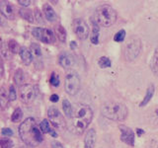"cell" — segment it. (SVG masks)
I'll list each match as a JSON object with an SVG mask.
<instances>
[{
    "instance_id": "6da1fadb",
    "label": "cell",
    "mask_w": 158,
    "mask_h": 148,
    "mask_svg": "<svg viewBox=\"0 0 158 148\" xmlns=\"http://www.w3.org/2000/svg\"><path fill=\"white\" fill-rule=\"evenodd\" d=\"M93 116V111L90 106L86 104H77L72 110L70 122L68 126L69 130L73 134L81 135L91 123Z\"/></svg>"
},
{
    "instance_id": "7a4b0ae2",
    "label": "cell",
    "mask_w": 158,
    "mask_h": 148,
    "mask_svg": "<svg viewBox=\"0 0 158 148\" xmlns=\"http://www.w3.org/2000/svg\"><path fill=\"white\" fill-rule=\"evenodd\" d=\"M19 135L25 144L30 146H37L44 140L42 131L33 117H28L21 123L19 126Z\"/></svg>"
},
{
    "instance_id": "3957f363",
    "label": "cell",
    "mask_w": 158,
    "mask_h": 148,
    "mask_svg": "<svg viewBox=\"0 0 158 148\" xmlns=\"http://www.w3.org/2000/svg\"><path fill=\"white\" fill-rule=\"evenodd\" d=\"M101 113L108 120L114 121H123L128 116V109L125 104L121 102L109 101L103 104Z\"/></svg>"
},
{
    "instance_id": "277c9868",
    "label": "cell",
    "mask_w": 158,
    "mask_h": 148,
    "mask_svg": "<svg viewBox=\"0 0 158 148\" xmlns=\"http://www.w3.org/2000/svg\"><path fill=\"white\" fill-rule=\"evenodd\" d=\"M94 21L102 27H111L117 21V12L110 5L104 4L99 6L94 15Z\"/></svg>"
},
{
    "instance_id": "5b68a950",
    "label": "cell",
    "mask_w": 158,
    "mask_h": 148,
    "mask_svg": "<svg viewBox=\"0 0 158 148\" xmlns=\"http://www.w3.org/2000/svg\"><path fill=\"white\" fill-rule=\"evenodd\" d=\"M142 51V43L138 38H131L125 47V57L127 60L132 61L136 59Z\"/></svg>"
},
{
    "instance_id": "8992f818",
    "label": "cell",
    "mask_w": 158,
    "mask_h": 148,
    "mask_svg": "<svg viewBox=\"0 0 158 148\" xmlns=\"http://www.w3.org/2000/svg\"><path fill=\"white\" fill-rule=\"evenodd\" d=\"M80 78L75 71H68L64 80V90L71 96L76 95L80 90Z\"/></svg>"
},
{
    "instance_id": "52a82bcc",
    "label": "cell",
    "mask_w": 158,
    "mask_h": 148,
    "mask_svg": "<svg viewBox=\"0 0 158 148\" xmlns=\"http://www.w3.org/2000/svg\"><path fill=\"white\" fill-rule=\"evenodd\" d=\"M48 120L54 128L59 130H64L66 128V121L64 120L62 113L56 107H51L48 111Z\"/></svg>"
},
{
    "instance_id": "ba28073f",
    "label": "cell",
    "mask_w": 158,
    "mask_h": 148,
    "mask_svg": "<svg viewBox=\"0 0 158 148\" xmlns=\"http://www.w3.org/2000/svg\"><path fill=\"white\" fill-rule=\"evenodd\" d=\"M32 35L35 39H39V41L44 43H54V42H56L54 33L49 29L35 28L32 31Z\"/></svg>"
},
{
    "instance_id": "9c48e42d",
    "label": "cell",
    "mask_w": 158,
    "mask_h": 148,
    "mask_svg": "<svg viewBox=\"0 0 158 148\" xmlns=\"http://www.w3.org/2000/svg\"><path fill=\"white\" fill-rule=\"evenodd\" d=\"M72 29L74 34L76 35V37L81 41L86 39L89 36V33H90L87 23L81 18H77L74 20L72 23Z\"/></svg>"
},
{
    "instance_id": "30bf717a",
    "label": "cell",
    "mask_w": 158,
    "mask_h": 148,
    "mask_svg": "<svg viewBox=\"0 0 158 148\" xmlns=\"http://www.w3.org/2000/svg\"><path fill=\"white\" fill-rule=\"evenodd\" d=\"M20 99L24 104H31L36 97V92L32 85L30 84H24V85L20 86Z\"/></svg>"
},
{
    "instance_id": "8fae6325",
    "label": "cell",
    "mask_w": 158,
    "mask_h": 148,
    "mask_svg": "<svg viewBox=\"0 0 158 148\" xmlns=\"http://www.w3.org/2000/svg\"><path fill=\"white\" fill-rule=\"evenodd\" d=\"M118 128H120V131H121V140L130 146L135 145V131H133L131 127H128L127 125H123L118 126Z\"/></svg>"
},
{
    "instance_id": "7c38bea8",
    "label": "cell",
    "mask_w": 158,
    "mask_h": 148,
    "mask_svg": "<svg viewBox=\"0 0 158 148\" xmlns=\"http://www.w3.org/2000/svg\"><path fill=\"white\" fill-rule=\"evenodd\" d=\"M58 62L64 69H71L75 64V59L71 53L62 52L58 57Z\"/></svg>"
},
{
    "instance_id": "4fadbf2b",
    "label": "cell",
    "mask_w": 158,
    "mask_h": 148,
    "mask_svg": "<svg viewBox=\"0 0 158 148\" xmlns=\"http://www.w3.org/2000/svg\"><path fill=\"white\" fill-rule=\"evenodd\" d=\"M0 12L9 20L15 19L14 7L8 1H0Z\"/></svg>"
},
{
    "instance_id": "5bb4252c",
    "label": "cell",
    "mask_w": 158,
    "mask_h": 148,
    "mask_svg": "<svg viewBox=\"0 0 158 148\" xmlns=\"http://www.w3.org/2000/svg\"><path fill=\"white\" fill-rule=\"evenodd\" d=\"M96 144V130L94 128L88 130L84 137V147L85 148H94Z\"/></svg>"
},
{
    "instance_id": "9a60e30c",
    "label": "cell",
    "mask_w": 158,
    "mask_h": 148,
    "mask_svg": "<svg viewBox=\"0 0 158 148\" xmlns=\"http://www.w3.org/2000/svg\"><path fill=\"white\" fill-rule=\"evenodd\" d=\"M43 12L44 14V17L48 19L49 22H56L57 20V15L56 11L52 9V7L48 3H44L43 5Z\"/></svg>"
},
{
    "instance_id": "2e32d148",
    "label": "cell",
    "mask_w": 158,
    "mask_h": 148,
    "mask_svg": "<svg viewBox=\"0 0 158 148\" xmlns=\"http://www.w3.org/2000/svg\"><path fill=\"white\" fill-rule=\"evenodd\" d=\"M19 53H20V56H21V59L25 65L31 64V62L33 61V54H32V51H30V48L23 47H21V49H20Z\"/></svg>"
},
{
    "instance_id": "e0dca14e",
    "label": "cell",
    "mask_w": 158,
    "mask_h": 148,
    "mask_svg": "<svg viewBox=\"0 0 158 148\" xmlns=\"http://www.w3.org/2000/svg\"><path fill=\"white\" fill-rule=\"evenodd\" d=\"M154 92H155V87L153 84H149L146 89V93H145V96L144 98L142 99V101L139 103V107L142 108V107H145L148 103H149L151 101V99L153 97V95H154Z\"/></svg>"
},
{
    "instance_id": "ac0fdd59",
    "label": "cell",
    "mask_w": 158,
    "mask_h": 148,
    "mask_svg": "<svg viewBox=\"0 0 158 148\" xmlns=\"http://www.w3.org/2000/svg\"><path fill=\"white\" fill-rule=\"evenodd\" d=\"M99 36H100V27L96 24V22L92 20V35H91V43L93 44L99 43Z\"/></svg>"
},
{
    "instance_id": "d6986e66",
    "label": "cell",
    "mask_w": 158,
    "mask_h": 148,
    "mask_svg": "<svg viewBox=\"0 0 158 148\" xmlns=\"http://www.w3.org/2000/svg\"><path fill=\"white\" fill-rule=\"evenodd\" d=\"M8 103H9V96L8 93L6 91L4 86L0 87V108L2 110H5L8 107Z\"/></svg>"
},
{
    "instance_id": "ffe728a7",
    "label": "cell",
    "mask_w": 158,
    "mask_h": 148,
    "mask_svg": "<svg viewBox=\"0 0 158 148\" xmlns=\"http://www.w3.org/2000/svg\"><path fill=\"white\" fill-rule=\"evenodd\" d=\"M150 69L152 73L158 77V47L152 56L151 61H150Z\"/></svg>"
},
{
    "instance_id": "44dd1931",
    "label": "cell",
    "mask_w": 158,
    "mask_h": 148,
    "mask_svg": "<svg viewBox=\"0 0 158 148\" xmlns=\"http://www.w3.org/2000/svg\"><path fill=\"white\" fill-rule=\"evenodd\" d=\"M62 110H63V113H65V116L70 118L71 117V115H72V110H73V107L71 106V103L69 102L68 100H63L62 101Z\"/></svg>"
},
{
    "instance_id": "7402d4cb",
    "label": "cell",
    "mask_w": 158,
    "mask_h": 148,
    "mask_svg": "<svg viewBox=\"0 0 158 148\" xmlns=\"http://www.w3.org/2000/svg\"><path fill=\"white\" fill-rule=\"evenodd\" d=\"M56 35L61 43H65V41H66V31L61 25H59V26H57L56 28Z\"/></svg>"
},
{
    "instance_id": "603a6c76",
    "label": "cell",
    "mask_w": 158,
    "mask_h": 148,
    "mask_svg": "<svg viewBox=\"0 0 158 148\" xmlns=\"http://www.w3.org/2000/svg\"><path fill=\"white\" fill-rule=\"evenodd\" d=\"M19 14L23 19H25L26 21L30 22V23H33L34 22V16H33V13L30 11V10L27 9H20L19 10Z\"/></svg>"
},
{
    "instance_id": "cb8c5ba5",
    "label": "cell",
    "mask_w": 158,
    "mask_h": 148,
    "mask_svg": "<svg viewBox=\"0 0 158 148\" xmlns=\"http://www.w3.org/2000/svg\"><path fill=\"white\" fill-rule=\"evenodd\" d=\"M8 48L11 53H19L21 47H20V44L15 39H10L8 43Z\"/></svg>"
},
{
    "instance_id": "d4e9b609",
    "label": "cell",
    "mask_w": 158,
    "mask_h": 148,
    "mask_svg": "<svg viewBox=\"0 0 158 148\" xmlns=\"http://www.w3.org/2000/svg\"><path fill=\"white\" fill-rule=\"evenodd\" d=\"M14 81L17 85L21 86V84L24 82V72L21 68L17 69V71L14 74Z\"/></svg>"
},
{
    "instance_id": "484cf974",
    "label": "cell",
    "mask_w": 158,
    "mask_h": 148,
    "mask_svg": "<svg viewBox=\"0 0 158 148\" xmlns=\"http://www.w3.org/2000/svg\"><path fill=\"white\" fill-rule=\"evenodd\" d=\"M98 64L101 68H108L112 66V61L107 56H101L100 59L98 60Z\"/></svg>"
},
{
    "instance_id": "4316f807",
    "label": "cell",
    "mask_w": 158,
    "mask_h": 148,
    "mask_svg": "<svg viewBox=\"0 0 158 148\" xmlns=\"http://www.w3.org/2000/svg\"><path fill=\"white\" fill-rule=\"evenodd\" d=\"M23 117V112L20 108L15 109V111L13 112L12 116H11V121L13 122H18L21 121V118Z\"/></svg>"
},
{
    "instance_id": "83f0119b",
    "label": "cell",
    "mask_w": 158,
    "mask_h": 148,
    "mask_svg": "<svg viewBox=\"0 0 158 148\" xmlns=\"http://www.w3.org/2000/svg\"><path fill=\"white\" fill-rule=\"evenodd\" d=\"M51 126H49V122L48 120H43L42 122L40 123V130L42 131V133H49L51 131Z\"/></svg>"
},
{
    "instance_id": "f1b7e54d",
    "label": "cell",
    "mask_w": 158,
    "mask_h": 148,
    "mask_svg": "<svg viewBox=\"0 0 158 148\" xmlns=\"http://www.w3.org/2000/svg\"><path fill=\"white\" fill-rule=\"evenodd\" d=\"M126 39V31L125 30H120L114 37V41L117 42V43H122L125 41Z\"/></svg>"
},
{
    "instance_id": "f546056e",
    "label": "cell",
    "mask_w": 158,
    "mask_h": 148,
    "mask_svg": "<svg viewBox=\"0 0 158 148\" xmlns=\"http://www.w3.org/2000/svg\"><path fill=\"white\" fill-rule=\"evenodd\" d=\"M13 146V142L8 137H2L0 139V147L1 148H11Z\"/></svg>"
},
{
    "instance_id": "4dcf8cb0",
    "label": "cell",
    "mask_w": 158,
    "mask_h": 148,
    "mask_svg": "<svg viewBox=\"0 0 158 148\" xmlns=\"http://www.w3.org/2000/svg\"><path fill=\"white\" fill-rule=\"evenodd\" d=\"M49 82H51V84L54 87H57L59 85V82H60V80H59V76H58V74L56 72H52V73Z\"/></svg>"
},
{
    "instance_id": "1f68e13d",
    "label": "cell",
    "mask_w": 158,
    "mask_h": 148,
    "mask_svg": "<svg viewBox=\"0 0 158 148\" xmlns=\"http://www.w3.org/2000/svg\"><path fill=\"white\" fill-rule=\"evenodd\" d=\"M9 101H15L17 98V95H16V91H15V88L13 85H10L9 87Z\"/></svg>"
},
{
    "instance_id": "d6a6232c",
    "label": "cell",
    "mask_w": 158,
    "mask_h": 148,
    "mask_svg": "<svg viewBox=\"0 0 158 148\" xmlns=\"http://www.w3.org/2000/svg\"><path fill=\"white\" fill-rule=\"evenodd\" d=\"M30 51H33V52L36 54L37 56H42L41 47H40V46L37 43H33L31 46V49H30Z\"/></svg>"
},
{
    "instance_id": "836d02e7",
    "label": "cell",
    "mask_w": 158,
    "mask_h": 148,
    "mask_svg": "<svg viewBox=\"0 0 158 148\" xmlns=\"http://www.w3.org/2000/svg\"><path fill=\"white\" fill-rule=\"evenodd\" d=\"M34 14H35V19L37 20L38 23H40V24L44 23V19H43V16H42V14H41V11H40L38 8H35Z\"/></svg>"
},
{
    "instance_id": "e575fe53",
    "label": "cell",
    "mask_w": 158,
    "mask_h": 148,
    "mask_svg": "<svg viewBox=\"0 0 158 148\" xmlns=\"http://www.w3.org/2000/svg\"><path fill=\"white\" fill-rule=\"evenodd\" d=\"M2 134L5 135V136H12L13 135V131L12 130H10L9 127H5V128H2Z\"/></svg>"
},
{
    "instance_id": "d590c367",
    "label": "cell",
    "mask_w": 158,
    "mask_h": 148,
    "mask_svg": "<svg viewBox=\"0 0 158 148\" xmlns=\"http://www.w3.org/2000/svg\"><path fill=\"white\" fill-rule=\"evenodd\" d=\"M52 148H64V146L62 145V143L58 142V141H53V142H52Z\"/></svg>"
},
{
    "instance_id": "8d00e7d4",
    "label": "cell",
    "mask_w": 158,
    "mask_h": 148,
    "mask_svg": "<svg viewBox=\"0 0 158 148\" xmlns=\"http://www.w3.org/2000/svg\"><path fill=\"white\" fill-rule=\"evenodd\" d=\"M18 3L20 5H22V6L26 7V6H29V5L31 4V1H30V0H18Z\"/></svg>"
},
{
    "instance_id": "74e56055",
    "label": "cell",
    "mask_w": 158,
    "mask_h": 148,
    "mask_svg": "<svg viewBox=\"0 0 158 148\" xmlns=\"http://www.w3.org/2000/svg\"><path fill=\"white\" fill-rule=\"evenodd\" d=\"M4 73V64H3V59L0 56V76H2Z\"/></svg>"
},
{
    "instance_id": "f35d334b",
    "label": "cell",
    "mask_w": 158,
    "mask_h": 148,
    "mask_svg": "<svg viewBox=\"0 0 158 148\" xmlns=\"http://www.w3.org/2000/svg\"><path fill=\"white\" fill-rule=\"evenodd\" d=\"M49 100H51L52 102H53V103H56V102H58L59 98H58V96L56 95V94H52V95L51 96V98H49Z\"/></svg>"
},
{
    "instance_id": "ab89813d",
    "label": "cell",
    "mask_w": 158,
    "mask_h": 148,
    "mask_svg": "<svg viewBox=\"0 0 158 148\" xmlns=\"http://www.w3.org/2000/svg\"><path fill=\"white\" fill-rule=\"evenodd\" d=\"M49 133H51V135L53 136V137H56L57 134H56V132L54 131V130H51V131H49Z\"/></svg>"
},
{
    "instance_id": "60d3db41",
    "label": "cell",
    "mask_w": 158,
    "mask_h": 148,
    "mask_svg": "<svg viewBox=\"0 0 158 148\" xmlns=\"http://www.w3.org/2000/svg\"><path fill=\"white\" fill-rule=\"evenodd\" d=\"M136 131H137V134H138V135H140L141 133H143V132H144V131H143V130H141L140 128H137V130H136Z\"/></svg>"
},
{
    "instance_id": "b9f144b4",
    "label": "cell",
    "mask_w": 158,
    "mask_h": 148,
    "mask_svg": "<svg viewBox=\"0 0 158 148\" xmlns=\"http://www.w3.org/2000/svg\"><path fill=\"white\" fill-rule=\"evenodd\" d=\"M12 148H21V147H19V146H13Z\"/></svg>"
},
{
    "instance_id": "7bdbcfd3",
    "label": "cell",
    "mask_w": 158,
    "mask_h": 148,
    "mask_svg": "<svg viewBox=\"0 0 158 148\" xmlns=\"http://www.w3.org/2000/svg\"><path fill=\"white\" fill-rule=\"evenodd\" d=\"M156 148H158V146H157V147H156Z\"/></svg>"
}]
</instances>
